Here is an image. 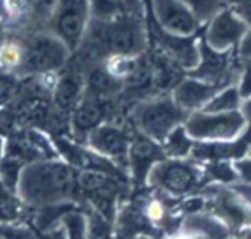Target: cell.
I'll return each mask as SVG.
<instances>
[{"instance_id":"1","label":"cell","mask_w":251,"mask_h":239,"mask_svg":"<svg viewBox=\"0 0 251 239\" xmlns=\"http://www.w3.org/2000/svg\"><path fill=\"white\" fill-rule=\"evenodd\" d=\"M147 48L144 18L122 15L112 21H90L85 37L75 51L82 63H104L113 56H141Z\"/></svg>"},{"instance_id":"2","label":"cell","mask_w":251,"mask_h":239,"mask_svg":"<svg viewBox=\"0 0 251 239\" xmlns=\"http://www.w3.org/2000/svg\"><path fill=\"white\" fill-rule=\"evenodd\" d=\"M78 170L63 160L29 163L22 169L18 197L28 209L74 203L78 198Z\"/></svg>"},{"instance_id":"3","label":"cell","mask_w":251,"mask_h":239,"mask_svg":"<svg viewBox=\"0 0 251 239\" xmlns=\"http://www.w3.org/2000/svg\"><path fill=\"white\" fill-rule=\"evenodd\" d=\"M190 115L174 101L171 93L157 94L135 103L129 109V125L132 129L159 144L166 137L184 125Z\"/></svg>"},{"instance_id":"4","label":"cell","mask_w":251,"mask_h":239,"mask_svg":"<svg viewBox=\"0 0 251 239\" xmlns=\"http://www.w3.org/2000/svg\"><path fill=\"white\" fill-rule=\"evenodd\" d=\"M12 38H16L22 46V62L16 71L19 79L56 73L69 63L71 50L49 31Z\"/></svg>"},{"instance_id":"5","label":"cell","mask_w":251,"mask_h":239,"mask_svg":"<svg viewBox=\"0 0 251 239\" xmlns=\"http://www.w3.org/2000/svg\"><path fill=\"white\" fill-rule=\"evenodd\" d=\"M204 182L203 166L193 157L169 159L159 162L151 169L147 184L171 197H184L191 194Z\"/></svg>"},{"instance_id":"6","label":"cell","mask_w":251,"mask_h":239,"mask_svg":"<svg viewBox=\"0 0 251 239\" xmlns=\"http://www.w3.org/2000/svg\"><path fill=\"white\" fill-rule=\"evenodd\" d=\"M90 21V0H56L47 31L57 37L74 54L85 37Z\"/></svg>"},{"instance_id":"7","label":"cell","mask_w":251,"mask_h":239,"mask_svg":"<svg viewBox=\"0 0 251 239\" xmlns=\"http://www.w3.org/2000/svg\"><path fill=\"white\" fill-rule=\"evenodd\" d=\"M188 135L199 143H216V141H234L246 134L247 122L241 110L228 113H207L194 112L185 123Z\"/></svg>"},{"instance_id":"8","label":"cell","mask_w":251,"mask_h":239,"mask_svg":"<svg viewBox=\"0 0 251 239\" xmlns=\"http://www.w3.org/2000/svg\"><path fill=\"white\" fill-rule=\"evenodd\" d=\"M134 129L122 122H106L96 128L84 141L94 153L109 159L121 169H128V153L134 138Z\"/></svg>"},{"instance_id":"9","label":"cell","mask_w":251,"mask_h":239,"mask_svg":"<svg viewBox=\"0 0 251 239\" xmlns=\"http://www.w3.org/2000/svg\"><path fill=\"white\" fill-rule=\"evenodd\" d=\"M199 48L200 62L196 69L188 72V76L201 79L209 84L221 85L224 88L229 85H237L243 68H237L232 56L234 50L218 51L212 48L204 41V38H200Z\"/></svg>"},{"instance_id":"10","label":"cell","mask_w":251,"mask_h":239,"mask_svg":"<svg viewBox=\"0 0 251 239\" xmlns=\"http://www.w3.org/2000/svg\"><path fill=\"white\" fill-rule=\"evenodd\" d=\"M4 156L22 162L25 166L35 162L60 159L51 137L41 129L13 131L6 138Z\"/></svg>"},{"instance_id":"11","label":"cell","mask_w":251,"mask_h":239,"mask_svg":"<svg viewBox=\"0 0 251 239\" xmlns=\"http://www.w3.org/2000/svg\"><path fill=\"white\" fill-rule=\"evenodd\" d=\"M206 192L210 210L228 229L238 231L244 226H251V207L231 187L213 184Z\"/></svg>"},{"instance_id":"12","label":"cell","mask_w":251,"mask_h":239,"mask_svg":"<svg viewBox=\"0 0 251 239\" xmlns=\"http://www.w3.org/2000/svg\"><path fill=\"white\" fill-rule=\"evenodd\" d=\"M250 25L231 7H225L207 22L204 41L218 51L237 50Z\"/></svg>"},{"instance_id":"13","label":"cell","mask_w":251,"mask_h":239,"mask_svg":"<svg viewBox=\"0 0 251 239\" xmlns=\"http://www.w3.org/2000/svg\"><path fill=\"white\" fill-rule=\"evenodd\" d=\"M157 25L174 35H194L200 21L182 0H153Z\"/></svg>"},{"instance_id":"14","label":"cell","mask_w":251,"mask_h":239,"mask_svg":"<svg viewBox=\"0 0 251 239\" xmlns=\"http://www.w3.org/2000/svg\"><path fill=\"white\" fill-rule=\"evenodd\" d=\"M156 38L157 44L160 47V53L166 56L174 65H176L181 71H185L187 73L197 68L200 62V48L199 41L194 38V35L182 37V35H174L166 31H163L159 25L156 26Z\"/></svg>"},{"instance_id":"15","label":"cell","mask_w":251,"mask_h":239,"mask_svg":"<svg viewBox=\"0 0 251 239\" xmlns=\"http://www.w3.org/2000/svg\"><path fill=\"white\" fill-rule=\"evenodd\" d=\"M165 151L162 145L138 132H134V138L128 153V169L132 181L137 185L147 184V178L156 163L165 160Z\"/></svg>"},{"instance_id":"16","label":"cell","mask_w":251,"mask_h":239,"mask_svg":"<svg viewBox=\"0 0 251 239\" xmlns=\"http://www.w3.org/2000/svg\"><path fill=\"white\" fill-rule=\"evenodd\" d=\"M85 93V73L81 68L72 66L57 76L56 85L53 88L51 101L54 110L71 120L72 112L81 103Z\"/></svg>"},{"instance_id":"17","label":"cell","mask_w":251,"mask_h":239,"mask_svg":"<svg viewBox=\"0 0 251 239\" xmlns=\"http://www.w3.org/2000/svg\"><path fill=\"white\" fill-rule=\"evenodd\" d=\"M221 90H224V87L209 84V82H204V81L197 79V78L185 76L171 91V96L179 109H182L185 113L191 115L194 112L203 110L204 106Z\"/></svg>"},{"instance_id":"18","label":"cell","mask_w":251,"mask_h":239,"mask_svg":"<svg viewBox=\"0 0 251 239\" xmlns=\"http://www.w3.org/2000/svg\"><path fill=\"white\" fill-rule=\"evenodd\" d=\"M251 137L244 134L234 141H216V143H199L193 148L191 157L201 163L215 162V160H240L250 154Z\"/></svg>"},{"instance_id":"19","label":"cell","mask_w":251,"mask_h":239,"mask_svg":"<svg viewBox=\"0 0 251 239\" xmlns=\"http://www.w3.org/2000/svg\"><path fill=\"white\" fill-rule=\"evenodd\" d=\"M160 145L165 151V156L169 159H188L191 157L196 141L188 135L185 126L181 125L174 129Z\"/></svg>"},{"instance_id":"20","label":"cell","mask_w":251,"mask_h":239,"mask_svg":"<svg viewBox=\"0 0 251 239\" xmlns=\"http://www.w3.org/2000/svg\"><path fill=\"white\" fill-rule=\"evenodd\" d=\"M26 217V207L21 198L0 184V225H15Z\"/></svg>"},{"instance_id":"21","label":"cell","mask_w":251,"mask_h":239,"mask_svg":"<svg viewBox=\"0 0 251 239\" xmlns=\"http://www.w3.org/2000/svg\"><path fill=\"white\" fill-rule=\"evenodd\" d=\"M204 182H216L221 185H232L240 182L234 162L231 160H215L203 165Z\"/></svg>"},{"instance_id":"22","label":"cell","mask_w":251,"mask_h":239,"mask_svg":"<svg viewBox=\"0 0 251 239\" xmlns=\"http://www.w3.org/2000/svg\"><path fill=\"white\" fill-rule=\"evenodd\" d=\"M243 104V98L238 93L237 85H229L221 90L206 106L201 112L207 113H228L240 110Z\"/></svg>"},{"instance_id":"23","label":"cell","mask_w":251,"mask_h":239,"mask_svg":"<svg viewBox=\"0 0 251 239\" xmlns=\"http://www.w3.org/2000/svg\"><path fill=\"white\" fill-rule=\"evenodd\" d=\"M22 62V46L16 38H3L0 46V72L12 73L16 76Z\"/></svg>"},{"instance_id":"24","label":"cell","mask_w":251,"mask_h":239,"mask_svg":"<svg viewBox=\"0 0 251 239\" xmlns=\"http://www.w3.org/2000/svg\"><path fill=\"white\" fill-rule=\"evenodd\" d=\"M25 165L13 157L4 156L0 160V184L10 192L18 195V184Z\"/></svg>"},{"instance_id":"25","label":"cell","mask_w":251,"mask_h":239,"mask_svg":"<svg viewBox=\"0 0 251 239\" xmlns=\"http://www.w3.org/2000/svg\"><path fill=\"white\" fill-rule=\"evenodd\" d=\"M194 16L201 22H209L221 10L228 7L225 0H182Z\"/></svg>"},{"instance_id":"26","label":"cell","mask_w":251,"mask_h":239,"mask_svg":"<svg viewBox=\"0 0 251 239\" xmlns=\"http://www.w3.org/2000/svg\"><path fill=\"white\" fill-rule=\"evenodd\" d=\"M60 225L65 228L68 239H87L88 222L79 210L72 209L71 212H68L62 217Z\"/></svg>"},{"instance_id":"27","label":"cell","mask_w":251,"mask_h":239,"mask_svg":"<svg viewBox=\"0 0 251 239\" xmlns=\"http://www.w3.org/2000/svg\"><path fill=\"white\" fill-rule=\"evenodd\" d=\"M91 18L99 21H112L122 15H128L119 0H90Z\"/></svg>"},{"instance_id":"28","label":"cell","mask_w":251,"mask_h":239,"mask_svg":"<svg viewBox=\"0 0 251 239\" xmlns=\"http://www.w3.org/2000/svg\"><path fill=\"white\" fill-rule=\"evenodd\" d=\"M0 238L3 239H40L32 228L25 225H0Z\"/></svg>"},{"instance_id":"29","label":"cell","mask_w":251,"mask_h":239,"mask_svg":"<svg viewBox=\"0 0 251 239\" xmlns=\"http://www.w3.org/2000/svg\"><path fill=\"white\" fill-rule=\"evenodd\" d=\"M237 88L243 101L251 98V63H244L241 75L237 82Z\"/></svg>"},{"instance_id":"30","label":"cell","mask_w":251,"mask_h":239,"mask_svg":"<svg viewBox=\"0 0 251 239\" xmlns=\"http://www.w3.org/2000/svg\"><path fill=\"white\" fill-rule=\"evenodd\" d=\"M228 7H231L238 16H241L249 25H251V0H225Z\"/></svg>"},{"instance_id":"31","label":"cell","mask_w":251,"mask_h":239,"mask_svg":"<svg viewBox=\"0 0 251 239\" xmlns=\"http://www.w3.org/2000/svg\"><path fill=\"white\" fill-rule=\"evenodd\" d=\"M234 166H235V170L238 173L240 182L251 185V154L240 159V160H235Z\"/></svg>"},{"instance_id":"32","label":"cell","mask_w":251,"mask_h":239,"mask_svg":"<svg viewBox=\"0 0 251 239\" xmlns=\"http://www.w3.org/2000/svg\"><path fill=\"white\" fill-rule=\"evenodd\" d=\"M240 60L244 63H251V25L247 31V34L244 35V38L241 40L240 46L237 47Z\"/></svg>"},{"instance_id":"33","label":"cell","mask_w":251,"mask_h":239,"mask_svg":"<svg viewBox=\"0 0 251 239\" xmlns=\"http://www.w3.org/2000/svg\"><path fill=\"white\" fill-rule=\"evenodd\" d=\"M128 15L144 18V0H119Z\"/></svg>"},{"instance_id":"34","label":"cell","mask_w":251,"mask_h":239,"mask_svg":"<svg viewBox=\"0 0 251 239\" xmlns=\"http://www.w3.org/2000/svg\"><path fill=\"white\" fill-rule=\"evenodd\" d=\"M231 187L238 195L243 197V200L249 204L251 207V185L249 184H241V182H237V184H232V185H228Z\"/></svg>"},{"instance_id":"35","label":"cell","mask_w":251,"mask_h":239,"mask_svg":"<svg viewBox=\"0 0 251 239\" xmlns=\"http://www.w3.org/2000/svg\"><path fill=\"white\" fill-rule=\"evenodd\" d=\"M40 239H68L66 235V231L62 225L44 232V234H40Z\"/></svg>"},{"instance_id":"36","label":"cell","mask_w":251,"mask_h":239,"mask_svg":"<svg viewBox=\"0 0 251 239\" xmlns=\"http://www.w3.org/2000/svg\"><path fill=\"white\" fill-rule=\"evenodd\" d=\"M241 113L244 115L246 118V122H247V129H246V134L251 137V98H247L243 101L241 104Z\"/></svg>"},{"instance_id":"37","label":"cell","mask_w":251,"mask_h":239,"mask_svg":"<svg viewBox=\"0 0 251 239\" xmlns=\"http://www.w3.org/2000/svg\"><path fill=\"white\" fill-rule=\"evenodd\" d=\"M169 239H207L206 237H203V235H200V234H194V232H185V231H182L179 235H174V237H171Z\"/></svg>"},{"instance_id":"38","label":"cell","mask_w":251,"mask_h":239,"mask_svg":"<svg viewBox=\"0 0 251 239\" xmlns=\"http://www.w3.org/2000/svg\"><path fill=\"white\" fill-rule=\"evenodd\" d=\"M235 239H251V226H244L235 231Z\"/></svg>"},{"instance_id":"39","label":"cell","mask_w":251,"mask_h":239,"mask_svg":"<svg viewBox=\"0 0 251 239\" xmlns=\"http://www.w3.org/2000/svg\"><path fill=\"white\" fill-rule=\"evenodd\" d=\"M4 150H6V138L0 134V160L4 157Z\"/></svg>"},{"instance_id":"40","label":"cell","mask_w":251,"mask_h":239,"mask_svg":"<svg viewBox=\"0 0 251 239\" xmlns=\"http://www.w3.org/2000/svg\"><path fill=\"white\" fill-rule=\"evenodd\" d=\"M0 18L6 21V7H4V0H0Z\"/></svg>"},{"instance_id":"41","label":"cell","mask_w":251,"mask_h":239,"mask_svg":"<svg viewBox=\"0 0 251 239\" xmlns=\"http://www.w3.org/2000/svg\"><path fill=\"white\" fill-rule=\"evenodd\" d=\"M3 32H4V21L0 18V35H3Z\"/></svg>"},{"instance_id":"42","label":"cell","mask_w":251,"mask_h":239,"mask_svg":"<svg viewBox=\"0 0 251 239\" xmlns=\"http://www.w3.org/2000/svg\"><path fill=\"white\" fill-rule=\"evenodd\" d=\"M1 43H3V35H0V46H1Z\"/></svg>"},{"instance_id":"43","label":"cell","mask_w":251,"mask_h":239,"mask_svg":"<svg viewBox=\"0 0 251 239\" xmlns=\"http://www.w3.org/2000/svg\"><path fill=\"white\" fill-rule=\"evenodd\" d=\"M137 239H150V238H147V237H140V238H137Z\"/></svg>"},{"instance_id":"44","label":"cell","mask_w":251,"mask_h":239,"mask_svg":"<svg viewBox=\"0 0 251 239\" xmlns=\"http://www.w3.org/2000/svg\"><path fill=\"white\" fill-rule=\"evenodd\" d=\"M250 154H251V148H250Z\"/></svg>"},{"instance_id":"45","label":"cell","mask_w":251,"mask_h":239,"mask_svg":"<svg viewBox=\"0 0 251 239\" xmlns=\"http://www.w3.org/2000/svg\"><path fill=\"white\" fill-rule=\"evenodd\" d=\"M232 239H235V238H232Z\"/></svg>"},{"instance_id":"46","label":"cell","mask_w":251,"mask_h":239,"mask_svg":"<svg viewBox=\"0 0 251 239\" xmlns=\"http://www.w3.org/2000/svg\"><path fill=\"white\" fill-rule=\"evenodd\" d=\"M0 239H3V238H0Z\"/></svg>"}]
</instances>
